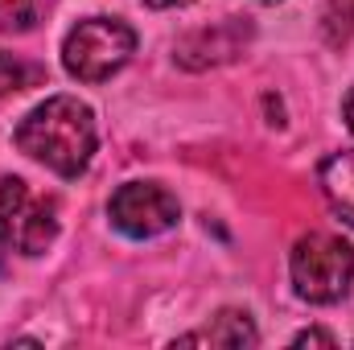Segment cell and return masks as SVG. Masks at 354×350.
<instances>
[{"instance_id":"cell-1","label":"cell","mask_w":354,"mask_h":350,"mask_svg":"<svg viewBox=\"0 0 354 350\" xmlns=\"http://www.w3.org/2000/svg\"><path fill=\"white\" fill-rule=\"evenodd\" d=\"M17 149L25 157H33L37 165H46L50 174L75 177L87 174L99 132H95V111L75 95H50L46 103H37L12 132Z\"/></svg>"},{"instance_id":"cell-2","label":"cell","mask_w":354,"mask_h":350,"mask_svg":"<svg viewBox=\"0 0 354 350\" xmlns=\"http://www.w3.org/2000/svg\"><path fill=\"white\" fill-rule=\"evenodd\" d=\"M292 293L309 305H338L354 284V248L342 235L309 231L292 243L288 256Z\"/></svg>"},{"instance_id":"cell-3","label":"cell","mask_w":354,"mask_h":350,"mask_svg":"<svg viewBox=\"0 0 354 350\" xmlns=\"http://www.w3.org/2000/svg\"><path fill=\"white\" fill-rule=\"evenodd\" d=\"M136 54V33L120 17H87L62 42V66L79 83H103L120 75Z\"/></svg>"},{"instance_id":"cell-4","label":"cell","mask_w":354,"mask_h":350,"mask_svg":"<svg viewBox=\"0 0 354 350\" xmlns=\"http://www.w3.org/2000/svg\"><path fill=\"white\" fill-rule=\"evenodd\" d=\"M58 239V206L33 194L21 177L0 181V248L17 256H41Z\"/></svg>"},{"instance_id":"cell-5","label":"cell","mask_w":354,"mask_h":350,"mask_svg":"<svg viewBox=\"0 0 354 350\" xmlns=\"http://www.w3.org/2000/svg\"><path fill=\"white\" fill-rule=\"evenodd\" d=\"M107 219L128 239H157V235L177 227L181 206H177L174 194L165 185H157V181H128V185H120L111 194Z\"/></svg>"},{"instance_id":"cell-6","label":"cell","mask_w":354,"mask_h":350,"mask_svg":"<svg viewBox=\"0 0 354 350\" xmlns=\"http://www.w3.org/2000/svg\"><path fill=\"white\" fill-rule=\"evenodd\" d=\"M181 347H256L260 342V334H256V326H252V317L243 313V309H223L206 330H194V334H181L177 338Z\"/></svg>"},{"instance_id":"cell-7","label":"cell","mask_w":354,"mask_h":350,"mask_svg":"<svg viewBox=\"0 0 354 350\" xmlns=\"http://www.w3.org/2000/svg\"><path fill=\"white\" fill-rule=\"evenodd\" d=\"M317 181H322V194L334 206V214H342L354 227V149L330 153L317 169Z\"/></svg>"},{"instance_id":"cell-8","label":"cell","mask_w":354,"mask_h":350,"mask_svg":"<svg viewBox=\"0 0 354 350\" xmlns=\"http://www.w3.org/2000/svg\"><path fill=\"white\" fill-rule=\"evenodd\" d=\"M41 79H46L41 66L25 62V58H17V54H0V99H4V95H17V91L37 87Z\"/></svg>"},{"instance_id":"cell-9","label":"cell","mask_w":354,"mask_h":350,"mask_svg":"<svg viewBox=\"0 0 354 350\" xmlns=\"http://www.w3.org/2000/svg\"><path fill=\"white\" fill-rule=\"evenodd\" d=\"M322 33H326L330 46H346V42H354V0H326Z\"/></svg>"},{"instance_id":"cell-10","label":"cell","mask_w":354,"mask_h":350,"mask_svg":"<svg viewBox=\"0 0 354 350\" xmlns=\"http://www.w3.org/2000/svg\"><path fill=\"white\" fill-rule=\"evenodd\" d=\"M41 17V0H0V33H25Z\"/></svg>"},{"instance_id":"cell-11","label":"cell","mask_w":354,"mask_h":350,"mask_svg":"<svg viewBox=\"0 0 354 350\" xmlns=\"http://www.w3.org/2000/svg\"><path fill=\"white\" fill-rule=\"evenodd\" d=\"M292 342H297V347H334L338 338H334V334H326V330H301Z\"/></svg>"},{"instance_id":"cell-12","label":"cell","mask_w":354,"mask_h":350,"mask_svg":"<svg viewBox=\"0 0 354 350\" xmlns=\"http://www.w3.org/2000/svg\"><path fill=\"white\" fill-rule=\"evenodd\" d=\"M149 8H181V4H189V0H145Z\"/></svg>"},{"instance_id":"cell-13","label":"cell","mask_w":354,"mask_h":350,"mask_svg":"<svg viewBox=\"0 0 354 350\" xmlns=\"http://www.w3.org/2000/svg\"><path fill=\"white\" fill-rule=\"evenodd\" d=\"M342 116H346V128L354 132V91L346 95V107H342Z\"/></svg>"},{"instance_id":"cell-14","label":"cell","mask_w":354,"mask_h":350,"mask_svg":"<svg viewBox=\"0 0 354 350\" xmlns=\"http://www.w3.org/2000/svg\"><path fill=\"white\" fill-rule=\"evenodd\" d=\"M260 4H272V0H260Z\"/></svg>"}]
</instances>
